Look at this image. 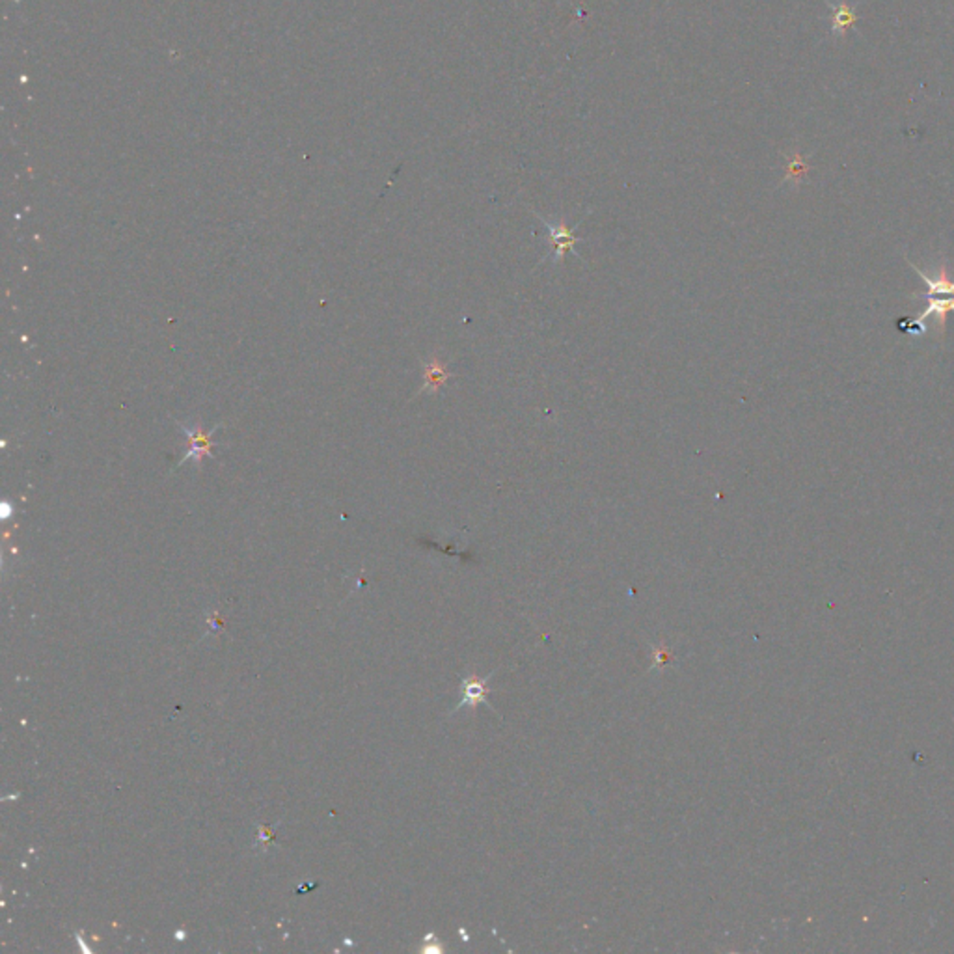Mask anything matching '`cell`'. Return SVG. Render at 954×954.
Returning <instances> with one entry per match:
<instances>
[{
	"label": "cell",
	"instance_id": "6da1fadb",
	"mask_svg": "<svg viewBox=\"0 0 954 954\" xmlns=\"http://www.w3.org/2000/svg\"><path fill=\"white\" fill-rule=\"evenodd\" d=\"M910 267L921 276V280L927 284L925 293H913V298H927V306L922 307L919 316L910 323V332L919 326L921 332L927 330V321L936 319L940 334H945L947 326V316L954 312V276L949 274L947 263H941L934 274H929L927 270H921L917 265L908 261Z\"/></svg>",
	"mask_w": 954,
	"mask_h": 954
},
{
	"label": "cell",
	"instance_id": "7a4b0ae2",
	"mask_svg": "<svg viewBox=\"0 0 954 954\" xmlns=\"http://www.w3.org/2000/svg\"><path fill=\"white\" fill-rule=\"evenodd\" d=\"M177 427L183 430L184 435H187V440H189V449L187 453H184L181 458L177 467L184 465L187 460H194V465L198 468H202V460L203 457H213V435L217 433L221 425H214L213 429L205 430L202 425H194V427H187L184 423H179L177 421Z\"/></svg>",
	"mask_w": 954,
	"mask_h": 954
},
{
	"label": "cell",
	"instance_id": "3957f363",
	"mask_svg": "<svg viewBox=\"0 0 954 954\" xmlns=\"http://www.w3.org/2000/svg\"><path fill=\"white\" fill-rule=\"evenodd\" d=\"M537 219L548 228V241H550V244H552V254L544 256L543 261L552 258L553 263H560V261L565 258L567 252H574V254H576V250H574V244H576V242L586 241L583 237H576V235H574V228H576L578 224H576L574 228H571V226L565 224V221L550 222L548 219L541 217V214H537ZM576 256H578V254H576ZM543 261H541V263H543Z\"/></svg>",
	"mask_w": 954,
	"mask_h": 954
},
{
	"label": "cell",
	"instance_id": "277c9868",
	"mask_svg": "<svg viewBox=\"0 0 954 954\" xmlns=\"http://www.w3.org/2000/svg\"><path fill=\"white\" fill-rule=\"evenodd\" d=\"M451 377L453 373L446 367V364L437 354H430L423 362V386L418 390V395L423 392L439 393Z\"/></svg>",
	"mask_w": 954,
	"mask_h": 954
},
{
	"label": "cell",
	"instance_id": "5b68a950",
	"mask_svg": "<svg viewBox=\"0 0 954 954\" xmlns=\"http://www.w3.org/2000/svg\"><path fill=\"white\" fill-rule=\"evenodd\" d=\"M492 675H495V671H492L486 676H476V675L465 676L463 683H460V686H463V699H460V703L455 706V711H460L463 706H470V709H476L477 704L486 703V695L490 694V688L486 685H488Z\"/></svg>",
	"mask_w": 954,
	"mask_h": 954
},
{
	"label": "cell",
	"instance_id": "8992f818",
	"mask_svg": "<svg viewBox=\"0 0 954 954\" xmlns=\"http://www.w3.org/2000/svg\"><path fill=\"white\" fill-rule=\"evenodd\" d=\"M826 5L829 8V17H832V34L834 38H843L848 28H854L859 15H857V6L859 3H845V0H841V3H832V0H826Z\"/></svg>",
	"mask_w": 954,
	"mask_h": 954
},
{
	"label": "cell",
	"instance_id": "52a82bcc",
	"mask_svg": "<svg viewBox=\"0 0 954 954\" xmlns=\"http://www.w3.org/2000/svg\"><path fill=\"white\" fill-rule=\"evenodd\" d=\"M653 655L656 656V664H662V662L666 664V662L669 660V656H671L669 651H667V649H662V647H660V649H653ZM656 664H655V666H656Z\"/></svg>",
	"mask_w": 954,
	"mask_h": 954
},
{
	"label": "cell",
	"instance_id": "ba28073f",
	"mask_svg": "<svg viewBox=\"0 0 954 954\" xmlns=\"http://www.w3.org/2000/svg\"><path fill=\"white\" fill-rule=\"evenodd\" d=\"M804 170H806V166H804L802 161L792 163V165H790V177H799V175H802Z\"/></svg>",
	"mask_w": 954,
	"mask_h": 954
}]
</instances>
